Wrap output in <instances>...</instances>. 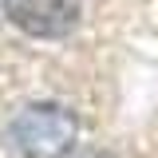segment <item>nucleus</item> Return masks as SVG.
Returning a JSON list of instances; mask_svg holds the SVG:
<instances>
[{
	"mask_svg": "<svg viewBox=\"0 0 158 158\" xmlns=\"http://www.w3.org/2000/svg\"><path fill=\"white\" fill-rule=\"evenodd\" d=\"M63 158H111V154H103V150H71V154H63Z\"/></svg>",
	"mask_w": 158,
	"mask_h": 158,
	"instance_id": "obj_3",
	"label": "nucleus"
},
{
	"mask_svg": "<svg viewBox=\"0 0 158 158\" xmlns=\"http://www.w3.org/2000/svg\"><path fill=\"white\" fill-rule=\"evenodd\" d=\"M79 118L59 103H28L8 123V146L20 158H63L75 150Z\"/></svg>",
	"mask_w": 158,
	"mask_h": 158,
	"instance_id": "obj_1",
	"label": "nucleus"
},
{
	"mask_svg": "<svg viewBox=\"0 0 158 158\" xmlns=\"http://www.w3.org/2000/svg\"><path fill=\"white\" fill-rule=\"evenodd\" d=\"M4 16L36 40H63L79 24V0H4Z\"/></svg>",
	"mask_w": 158,
	"mask_h": 158,
	"instance_id": "obj_2",
	"label": "nucleus"
}]
</instances>
